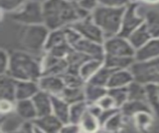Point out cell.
<instances>
[{"instance_id": "cell-49", "label": "cell", "mask_w": 159, "mask_h": 133, "mask_svg": "<svg viewBox=\"0 0 159 133\" xmlns=\"http://www.w3.org/2000/svg\"><path fill=\"white\" fill-rule=\"evenodd\" d=\"M31 1H36V2H43V1H48V0H31Z\"/></svg>"}, {"instance_id": "cell-21", "label": "cell", "mask_w": 159, "mask_h": 133, "mask_svg": "<svg viewBox=\"0 0 159 133\" xmlns=\"http://www.w3.org/2000/svg\"><path fill=\"white\" fill-rule=\"evenodd\" d=\"M25 121L16 112H10L1 116V133H15Z\"/></svg>"}, {"instance_id": "cell-8", "label": "cell", "mask_w": 159, "mask_h": 133, "mask_svg": "<svg viewBox=\"0 0 159 133\" xmlns=\"http://www.w3.org/2000/svg\"><path fill=\"white\" fill-rule=\"evenodd\" d=\"M145 21L144 17L139 15L138 11H136L135 4H131L124 13V16L121 23V29L118 33V36L128 39V37L136 30V29L142 25Z\"/></svg>"}, {"instance_id": "cell-35", "label": "cell", "mask_w": 159, "mask_h": 133, "mask_svg": "<svg viewBox=\"0 0 159 133\" xmlns=\"http://www.w3.org/2000/svg\"><path fill=\"white\" fill-rule=\"evenodd\" d=\"M124 118H126L119 110L116 114H114L111 119L107 121L106 124L103 125V129L107 132H116L118 131L123 125V120Z\"/></svg>"}, {"instance_id": "cell-12", "label": "cell", "mask_w": 159, "mask_h": 133, "mask_svg": "<svg viewBox=\"0 0 159 133\" xmlns=\"http://www.w3.org/2000/svg\"><path fill=\"white\" fill-rule=\"evenodd\" d=\"M136 62L149 61L159 57V38L150 39L145 45L135 51Z\"/></svg>"}, {"instance_id": "cell-39", "label": "cell", "mask_w": 159, "mask_h": 133, "mask_svg": "<svg viewBox=\"0 0 159 133\" xmlns=\"http://www.w3.org/2000/svg\"><path fill=\"white\" fill-rule=\"evenodd\" d=\"M9 63H10V55L2 49L1 52H0V74L1 75L7 74Z\"/></svg>"}, {"instance_id": "cell-29", "label": "cell", "mask_w": 159, "mask_h": 133, "mask_svg": "<svg viewBox=\"0 0 159 133\" xmlns=\"http://www.w3.org/2000/svg\"><path fill=\"white\" fill-rule=\"evenodd\" d=\"M144 24L152 38H159V12L156 10L147 11Z\"/></svg>"}, {"instance_id": "cell-22", "label": "cell", "mask_w": 159, "mask_h": 133, "mask_svg": "<svg viewBox=\"0 0 159 133\" xmlns=\"http://www.w3.org/2000/svg\"><path fill=\"white\" fill-rule=\"evenodd\" d=\"M135 62V57H120L106 54L103 60V65L114 70H120L127 69V67L132 66Z\"/></svg>"}, {"instance_id": "cell-47", "label": "cell", "mask_w": 159, "mask_h": 133, "mask_svg": "<svg viewBox=\"0 0 159 133\" xmlns=\"http://www.w3.org/2000/svg\"><path fill=\"white\" fill-rule=\"evenodd\" d=\"M34 126H35V125H34ZM35 133H45V132L42 131L41 129H40V128H38V127L35 126Z\"/></svg>"}, {"instance_id": "cell-19", "label": "cell", "mask_w": 159, "mask_h": 133, "mask_svg": "<svg viewBox=\"0 0 159 133\" xmlns=\"http://www.w3.org/2000/svg\"><path fill=\"white\" fill-rule=\"evenodd\" d=\"M53 114L64 124L70 123V104L65 101L61 96L51 95Z\"/></svg>"}, {"instance_id": "cell-11", "label": "cell", "mask_w": 159, "mask_h": 133, "mask_svg": "<svg viewBox=\"0 0 159 133\" xmlns=\"http://www.w3.org/2000/svg\"><path fill=\"white\" fill-rule=\"evenodd\" d=\"M40 90L47 92L50 95L60 96L66 88L62 76L57 75H43L38 81Z\"/></svg>"}, {"instance_id": "cell-32", "label": "cell", "mask_w": 159, "mask_h": 133, "mask_svg": "<svg viewBox=\"0 0 159 133\" xmlns=\"http://www.w3.org/2000/svg\"><path fill=\"white\" fill-rule=\"evenodd\" d=\"M87 101H81L70 105V123L80 125L84 114L88 110Z\"/></svg>"}, {"instance_id": "cell-46", "label": "cell", "mask_w": 159, "mask_h": 133, "mask_svg": "<svg viewBox=\"0 0 159 133\" xmlns=\"http://www.w3.org/2000/svg\"><path fill=\"white\" fill-rule=\"evenodd\" d=\"M78 5L84 9V10H92V9H94L97 6V0H80L78 2Z\"/></svg>"}, {"instance_id": "cell-31", "label": "cell", "mask_w": 159, "mask_h": 133, "mask_svg": "<svg viewBox=\"0 0 159 133\" xmlns=\"http://www.w3.org/2000/svg\"><path fill=\"white\" fill-rule=\"evenodd\" d=\"M147 103L151 107L152 112L159 116V94H158V85L154 83L145 84Z\"/></svg>"}, {"instance_id": "cell-51", "label": "cell", "mask_w": 159, "mask_h": 133, "mask_svg": "<svg viewBox=\"0 0 159 133\" xmlns=\"http://www.w3.org/2000/svg\"><path fill=\"white\" fill-rule=\"evenodd\" d=\"M158 85V94H159V84H157Z\"/></svg>"}, {"instance_id": "cell-48", "label": "cell", "mask_w": 159, "mask_h": 133, "mask_svg": "<svg viewBox=\"0 0 159 133\" xmlns=\"http://www.w3.org/2000/svg\"><path fill=\"white\" fill-rule=\"evenodd\" d=\"M145 1H147L149 3H157V2H159V0H145Z\"/></svg>"}, {"instance_id": "cell-14", "label": "cell", "mask_w": 159, "mask_h": 133, "mask_svg": "<svg viewBox=\"0 0 159 133\" xmlns=\"http://www.w3.org/2000/svg\"><path fill=\"white\" fill-rule=\"evenodd\" d=\"M32 100L34 102L35 107H36L38 117L53 114L51 95L48 94L47 92L40 90L37 94L32 98Z\"/></svg>"}, {"instance_id": "cell-36", "label": "cell", "mask_w": 159, "mask_h": 133, "mask_svg": "<svg viewBox=\"0 0 159 133\" xmlns=\"http://www.w3.org/2000/svg\"><path fill=\"white\" fill-rule=\"evenodd\" d=\"M65 82L66 87L71 88H80L83 87L84 80L79 74H70V73H65L62 76Z\"/></svg>"}, {"instance_id": "cell-1", "label": "cell", "mask_w": 159, "mask_h": 133, "mask_svg": "<svg viewBox=\"0 0 159 133\" xmlns=\"http://www.w3.org/2000/svg\"><path fill=\"white\" fill-rule=\"evenodd\" d=\"M43 16L45 26L50 30L62 29L80 19L77 5L68 0H48L43 5Z\"/></svg>"}, {"instance_id": "cell-28", "label": "cell", "mask_w": 159, "mask_h": 133, "mask_svg": "<svg viewBox=\"0 0 159 133\" xmlns=\"http://www.w3.org/2000/svg\"><path fill=\"white\" fill-rule=\"evenodd\" d=\"M60 96H61L66 102H68L70 105H72L74 103H77V102L86 101L84 89H83V87H80V88L66 87Z\"/></svg>"}, {"instance_id": "cell-40", "label": "cell", "mask_w": 159, "mask_h": 133, "mask_svg": "<svg viewBox=\"0 0 159 133\" xmlns=\"http://www.w3.org/2000/svg\"><path fill=\"white\" fill-rule=\"evenodd\" d=\"M97 104L98 106H101L103 110L106 109H112V108H117L116 105V102H114L113 98L111 96H109L108 94L104 95L102 98H101L98 102Z\"/></svg>"}, {"instance_id": "cell-25", "label": "cell", "mask_w": 159, "mask_h": 133, "mask_svg": "<svg viewBox=\"0 0 159 133\" xmlns=\"http://www.w3.org/2000/svg\"><path fill=\"white\" fill-rule=\"evenodd\" d=\"M84 89V95H86V101L88 104H94V103H97L101 98L107 94V90H108L107 87L92 85L88 82Z\"/></svg>"}, {"instance_id": "cell-20", "label": "cell", "mask_w": 159, "mask_h": 133, "mask_svg": "<svg viewBox=\"0 0 159 133\" xmlns=\"http://www.w3.org/2000/svg\"><path fill=\"white\" fill-rule=\"evenodd\" d=\"M134 80V75L131 70L120 69L113 72L111 79L108 81L107 89L109 88H118V87H126Z\"/></svg>"}, {"instance_id": "cell-23", "label": "cell", "mask_w": 159, "mask_h": 133, "mask_svg": "<svg viewBox=\"0 0 159 133\" xmlns=\"http://www.w3.org/2000/svg\"><path fill=\"white\" fill-rule=\"evenodd\" d=\"M150 39H152V37L150 35V33L148 32L146 25L143 23L142 25L139 26L136 30L128 37V41L136 51L139 48H141L143 45H145Z\"/></svg>"}, {"instance_id": "cell-33", "label": "cell", "mask_w": 159, "mask_h": 133, "mask_svg": "<svg viewBox=\"0 0 159 133\" xmlns=\"http://www.w3.org/2000/svg\"><path fill=\"white\" fill-rule=\"evenodd\" d=\"M67 42L66 34H65V29H58V30H53L49 34L46 45H45V50L47 52L51 50L52 48L56 47L58 45Z\"/></svg>"}, {"instance_id": "cell-38", "label": "cell", "mask_w": 159, "mask_h": 133, "mask_svg": "<svg viewBox=\"0 0 159 133\" xmlns=\"http://www.w3.org/2000/svg\"><path fill=\"white\" fill-rule=\"evenodd\" d=\"M25 0H1V8L6 11H14L22 6Z\"/></svg>"}, {"instance_id": "cell-24", "label": "cell", "mask_w": 159, "mask_h": 133, "mask_svg": "<svg viewBox=\"0 0 159 133\" xmlns=\"http://www.w3.org/2000/svg\"><path fill=\"white\" fill-rule=\"evenodd\" d=\"M114 71H116V70L111 69V68H108L107 66L102 65L93 75V77L91 78V79H89V81H87V82L89 83V84H92V85H96V86H99V87H107V88L108 81H109V79H111V77L113 74Z\"/></svg>"}, {"instance_id": "cell-50", "label": "cell", "mask_w": 159, "mask_h": 133, "mask_svg": "<svg viewBox=\"0 0 159 133\" xmlns=\"http://www.w3.org/2000/svg\"><path fill=\"white\" fill-rule=\"evenodd\" d=\"M68 1H77V2H79L80 0H68Z\"/></svg>"}, {"instance_id": "cell-5", "label": "cell", "mask_w": 159, "mask_h": 133, "mask_svg": "<svg viewBox=\"0 0 159 133\" xmlns=\"http://www.w3.org/2000/svg\"><path fill=\"white\" fill-rule=\"evenodd\" d=\"M135 81L142 84H159V57L144 62H135L131 66Z\"/></svg>"}, {"instance_id": "cell-7", "label": "cell", "mask_w": 159, "mask_h": 133, "mask_svg": "<svg viewBox=\"0 0 159 133\" xmlns=\"http://www.w3.org/2000/svg\"><path fill=\"white\" fill-rule=\"evenodd\" d=\"M103 48L106 54L120 57H134L135 49L129 43L128 39L120 36H113L108 38L103 43Z\"/></svg>"}, {"instance_id": "cell-41", "label": "cell", "mask_w": 159, "mask_h": 133, "mask_svg": "<svg viewBox=\"0 0 159 133\" xmlns=\"http://www.w3.org/2000/svg\"><path fill=\"white\" fill-rule=\"evenodd\" d=\"M119 110H120L119 108H112V109H106V110H103L102 113L101 114V116L98 117V122H99V124H101V127L102 128L103 125L107 123V121L108 119H111V118L114 114H116V113Z\"/></svg>"}, {"instance_id": "cell-13", "label": "cell", "mask_w": 159, "mask_h": 133, "mask_svg": "<svg viewBox=\"0 0 159 133\" xmlns=\"http://www.w3.org/2000/svg\"><path fill=\"white\" fill-rule=\"evenodd\" d=\"M32 122L35 126L40 128L45 133H60L64 126V123L59 120L54 114L37 117Z\"/></svg>"}, {"instance_id": "cell-26", "label": "cell", "mask_w": 159, "mask_h": 133, "mask_svg": "<svg viewBox=\"0 0 159 133\" xmlns=\"http://www.w3.org/2000/svg\"><path fill=\"white\" fill-rule=\"evenodd\" d=\"M80 127L83 133H97L99 128H102L98 122V118L93 116L89 110H87L84 114L80 122Z\"/></svg>"}, {"instance_id": "cell-42", "label": "cell", "mask_w": 159, "mask_h": 133, "mask_svg": "<svg viewBox=\"0 0 159 133\" xmlns=\"http://www.w3.org/2000/svg\"><path fill=\"white\" fill-rule=\"evenodd\" d=\"M99 3L103 6L112 8H121L128 4L129 0H98Z\"/></svg>"}, {"instance_id": "cell-6", "label": "cell", "mask_w": 159, "mask_h": 133, "mask_svg": "<svg viewBox=\"0 0 159 133\" xmlns=\"http://www.w3.org/2000/svg\"><path fill=\"white\" fill-rule=\"evenodd\" d=\"M11 18L14 21H17L27 25H38L44 22L43 6L40 2L28 1L23 5L18 12L11 14Z\"/></svg>"}, {"instance_id": "cell-18", "label": "cell", "mask_w": 159, "mask_h": 133, "mask_svg": "<svg viewBox=\"0 0 159 133\" xmlns=\"http://www.w3.org/2000/svg\"><path fill=\"white\" fill-rule=\"evenodd\" d=\"M40 91L38 82L35 81H17L16 84V101L32 99Z\"/></svg>"}, {"instance_id": "cell-16", "label": "cell", "mask_w": 159, "mask_h": 133, "mask_svg": "<svg viewBox=\"0 0 159 133\" xmlns=\"http://www.w3.org/2000/svg\"><path fill=\"white\" fill-rule=\"evenodd\" d=\"M16 84L17 80L7 74L1 75L0 79V96L3 100L16 102Z\"/></svg>"}, {"instance_id": "cell-27", "label": "cell", "mask_w": 159, "mask_h": 133, "mask_svg": "<svg viewBox=\"0 0 159 133\" xmlns=\"http://www.w3.org/2000/svg\"><path fill=\"white\" fill-rule=\"evenodd\" d=\"M103 65V60H98V59H89L87 62H84L80 68V76H81L84 81H89L93 75L96 73L99 68Z\"/></svg>"}, {"instance_id": "cell-34", "label": "cell", "mask_w": 159, "mask_h": 133, "mask_svg": "<svg viewBox=\"0 0 159 133\" xmlns=\"http://www.w3.org/2000/svg\"><path fill=\"white\" fill-rule=\"evenodd\" d=\"M107 94L113 98L116 105L120 109V107L125 102L128 101V90L126 87H118V88H109L107 90Z\"/></svg>"}, {"instance_id": "cell-44", "label": "cell", "mask_w": 159, "mask_h": 133, "mask_svg": "<svg viewBox=\"0 0 159 133\" xmlns=\"http://www.w3.org/2000/svg\"><path fill=\"white\" fill-rule=\"evenodd\" d=\"M60 133H83V132L80 125L68 123V124H64Z\"/></svg>"}, {"instance_id": "cell-2", "label": "cell", "mask_w": 159, "mask_h": 133, "mask_svg": "<svg viewBox=\"0 0 159 133\" xmlns=\"http://www.w3.org/2000/svg\"><path fill=\"white\" fill-rule=\"evenodd\" d=\"M7 75L17 81L38 82L43 75L42 65L26 51H15L10 54Z\"/></svg>"}, {"instance_id": "cell-17", "label": "cell", "mask_w": 159, "mask_h": 133, "mask_svg": "<svg viewBox=\"0 0 159 133\" xmlns=\"http://www.w3.org/2000/svg\"><path fill=\"white\" fill-rule=\"evenodd\" d=\"M120 112L125 117H134L141 112H148L153 114L151 107L149 106L147 101L141 100H128L120 107Z\"/></svg>"}, {"instance_id": "cell-37", "label": "cell", "mask_w": 159, "mask_h": 133, "mask_svg": "<svg viewBox=\"0 0 159 133\" xmlns=\"http://www.w3.org/2000/svg\"><path fill=\"white\" fill-rule=\"evenodd\" d=\"M133 118L137 126L143 130L147 129V128L152 124V113L141 112V113H138V114L135 115Z\"/></svg>"}, {"instance_id": "cell-30", "label": "cell", "mask_w": 159, "mask_h": 133, "mask_svg": "<svg viewBox=\"0 0 159 133\" xmlns=\"http://www.w3.org/2000/svg\"><path fill=\"white\" fill-rule=\"evenodd\" d=\"M127 90H128V100L147 101L145 84H142V83L134 80L127 86Z\"/></svg>"}, {"instance_id": "cell-43", "label": "cell", "mask_w": 159, "mask_h": 133, "mask_svg": "<svg viewBox=\"0 0 159 133\" xmlns=\"http://www.w3.org/2000/svg\"><path fill=\"white\" fill-rule=\"evenodd\" d=\"M0 109H1V114H7V113L12 112L13 110H15V103L8 101V100H3L1 99V102H0Z\"/></svg>"}, {"instance_id": "cell-10", "label": "cell", "mask_w": 159, "mask_h": 133, "mask_svg": "<svg viewBox=\"0 0 159 133\" xmlns=\"http://www.w3.org/2000/svg\"><path fill=\"white\" fill-rule=\"evenodd\" d=\"M72 47L76 51L81 52L91 58L98 59V60H104L106 51H104L102 44L96 43L82 36L78 41H76L73 44Z\"/></svg>"}, {"instance_id": "cell-45", "label": "cell", "mask_w": 159, "mask_h": 133, "mask_svg": "<svg viewBox=\"0 0 159 133\" xmlns=\"http://www.w3.org/2000/svg\"><path fill=\"white\" fill-rule=\"evenodd\" d=\"M15 133H35V126L32 121H25Z\"/></svg>"}, {"instance_id": "cell-4", "label": "cell", "mask_w": 159, "mask_h": 133, "mask_svg": "<svg viewBox=\"0 0 159 133\" xmlns=\"http://www.w3.org/2000/svg\"><path fill=\"white\" fill-rule=\"evenodd\" d=\"M49 29L42 24L29 25L24 29L21 35V45L28 53L39 54L43 49L45 50Z\"/></svg>"}, {"instance_id": "cell-9", "label": "cell", "mask_w": 159, "mask_h": 133, "mask_svg": "<svg viewBox=\"0 0 159 133\" xmlns=\"http://www.w3.org/2000/svg\"><path fill=\"white\" fill-rule=\"evenodd\" d=\"M73 27L75 30H77L81 35L89 39V40L93 41L98 44H102L104 41V35L102 29L99 28L93 19H84V20H80L73 23Z\"/></svg>"}, {"instance_id": "cell-15", "label": "cell", "mask_w": 159, "mask_h": 133, "mask_svg": "<svg viewBox=\"0 0 159 133\" xmlns=\"http://www.w3.org/2000/svg\"><path fill=\"white\" fill-rule=\"evenodd\" d=\"M15 112L24 121H34L38 117L36 107L32 99L18 100L15 102Z\"/></svg>"}, {"instance_id": "cell-3", "label": "cell", "mask_w": 159, "mask_h": 133, "mask_svg": "<svg viewBox=\"0 0 159 133\" xmlns=\"http://www.w3.org/2000/svg\"><path fill=\"white\" fill-rule=\"evenodd\" d=\"M124 13H125V7L112 8L101 6L94 9L93 20L102 29L104 36L111 38L114 35H118L121 29Z\"/></svg>"}]
</instances>
